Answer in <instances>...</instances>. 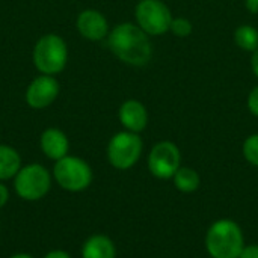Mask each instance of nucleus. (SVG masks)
<instances>
[{
  "mask_svg": "<svg viewBox=\"0 0 258 258\" xmlns=\"http://www.w3.org/2000/svg\"><path fill=\"white\" fill-rule=\"evenodd\" d=\"M107 45L121 62L132 67H144L153 57L150 36L133 23L115 26L107 35Z\"/></svg>",
  "mask_w": 258,
  "mask_h": 258,
  "instance_id": "1",
  "label": "nucleus"
},
{
  "mask_svg": "<svg viewBox=\"0 0 258 258\" xmlns=\"http://www.w3.org/2000/svg\"><path fill=\"white\" fill-rule=\"evenodd\" d=\"M243 248V231L236 221L218 219L209 227L206 249L212 258H239Z\"/></svg>",
  "mask_w": 258,
  "mask_h": 258,
  "instance_id": "2",
  "label": "nucleus"
},
{
  "mask_svg": "<svg viewBox=\"0 0 258 258\" xmlns=\"http://www.w3.org/2000/svg\"><path fill=\"white\" fill-rule=\"evenodd\" d=\"M32 60L41 74H60L68 62V47L65 39L56 33L42 35L33 47Z\"/></svg>",
  "mask_w": 258,
  "mask_h": 258,
  "instance_id": "3",
  "label": "nucleus"
},
{
  "mask_svg": "<svg viewBox=\"0 0 258 258\" xmlns=\"http://www.w3.org/2000/svg\"><path fill=\"white\" fill-rule=\"evenodd\" d=\"M53 178L63 190L77 194L91 186L94 174L86 160L77 156H65L54 163Z\"/></svg>",
  "mask_w": 258,
  "mask_h": 258,
  "instance_id": "4",
  "label": "nucleus"
},
{
  "mask_svg": "<svg viewBox=\"0 0 258 258\" xmlns=\"http://www.w3.org/2000/svg\"><path fill=\"white\" fill-rule=\"evenodd\" d=\"M51 187V175L48 169L39 163H29L21 166L14 177V189L17 195L24 201L42 200Z\"/></svg>",
  "mask_w": 258,
  "mask_h": 258,
  "instance_id": "5",
  "label": "nucleus"
},
{
  "mask_svg": "<svg viewBox=\"0 0 258 258\" xmlns=\"http://www.w3.org/2000/svg\"><path fill=\"white\" fill-rule=\"evenodd\" d=\"M144 142L139 133L133 132H119L112 136L107 144V160L109 163L119 171H127L133 168L142 156Z\"/></svg>",
  "mask_w": 258,
  "mask_h": 258,
  "instance_id": "6",
  "label": "nucleus"
},
{
  "mask_svg": "<svg viewBox=\"0 0 258 258\" xmlns=\"http://www.w3.org/2000/svg\"><path fill=\"white\" fill-rule=\"evenodd\" d=\"M135 17L138 26L148 36H159L171 29L172 14L162 0H141L136 5Z\"/></svg>",
  "mask_w": 258,
  "mask_h": 258,
  "instance_id": "7",
  "label": "nucleus"
},
{
  "mask_svg": "<svg viewBox=\"0 0 258 258\" xmlns=\"http://www.w3.org/2000/svg\"><path fill=\"white\" fill-rule=\"evenodd\" d=\"M181 166V153L171 141L157 142L148 154V169L159 180H171Z\"/></svg>",
  "mask_w": 258,
  "mask_h": 258,
  "instance_id": "8",
  "label": "nucleus"
},
{
  "mask_svg": "<svg viewBox=\"0 0 258 258\" xmlns=\"http://www.w3.org/2000/svg\"><path fill=\"white\" fill-rule=\"evenodd\" d=\"M59 91V82L54 76L41 74L29 83L26 89V103L32 109H45L57 98Z\"/></svg>",
  "mask_w": 258,
  "mask_h": 258,
  "instance_id": "9",
  "label": "nucleus"
},
{
  "mask_svg": "<svg viewBox=\"0 0 258 258\" xmlns=\"http://www.w3.org/2000/svg\"><path fill=\"white\" fill-rule=\"evenodd\" d=\"M79 33L88 41H101L109 35V23L97 9H85L76 21Z\"/></svg>",
  "mask_w": 258,
  "mask_h": 258,
  "instance_id": "10",
  "label": "nucleus"
},
{
  "mask_svg": "<svg viewBox=\"0 0 258 258\" xmlns=\"http://www.w3.org/2000/svg\"><path fill=\"white\" fill-rule=\"evenodd\" d=\"M119 121L127 132L141 133L148 125L147 107L138 100H127L121 104L118 112Z\"/></svg>",
  "mask_w": 258,
  "mask_h": 258,
  "instance_id": "11",
  "label": "nucleus"
},
{
  "mask_svg": "<svg viewBox=\"0 0 258 258\" xmlns=\"http://www.w3.org/2000/svg\"><path fill=\"white\" fill-rule=\"evenodd\" d=\"M39 145H41V150H42L44 156L48 157L50 160L57 162L62 157L68 156L70 141H68L67 135L62 130L56 128V127L45 128L41 133Z\"/></svg>",
  "mask_w": 258,
  "mask_h": 258,
  "instance_id": "12",
  "label": "nucleus"
},
{
  "mask_svg": "<svg viewBox=\"0 0 258 258\" xmlns=\"http://www.w3.org/2000/svg\"><path fill=\"white\" fill-rule=\"evenodd\" d=\"M82 258H116V246L106 234H94L82 246Z\"/></svg>",
  "mask_w": 258,
  "mask_h": 258,
  "instance_id": "13",
  "label": "nucleus"
},
{
  "mask_svg": "<svg viewBox=\"0 0 258 258\" xmlns=\"http://www.w3.org/2000/svg\"><path fill=\"white\" fill-rule=\"evenodd\" d=\"M21 169V157L18 151L9 145L0 144V181L14 178Z\"/></svg>",
  "mask_w": 258,
  "mask_h": 258,
  "instance_id": "14",
  "label": "nucleus"
},
{
  "mask_svg": "<svg viewBox=\"0 0 258 258\" xmlns=\"http://www.w3.org/2000/svg\"><path fill=\"white\" fill-rule=\"evenodd\" d=\"M172 180L175 189L181 194H194L200 189L201 184L200 174L189 166H180V169L175 172Z\"/></svg>",
  "mask_w": 258,
  "mask_h": 258,
  "instance_id": "15",
  "label": "nucleus"
},
{
  "mask_svg": "<svg viewBox=\"0 0 258 258\" xmlns=\"http://www.w3.org/2000/svg\"><path fill=\"white\" fill-rule=\"evenodd\" d=\"M236 44L245 51H255L258 48V30L249 24H242L234 30Z\"/></svg>",
  "mask_w": 258,
  "mask_h": 258,
  "instance_id": "16",
  "label": "nucleus"
},
{
  "mask_svg": "<svg viewBox=\"0 0 258 258\" xmlns=\"http://www.w3.org/2000/svg\"><path fill=\"white\" fill-rule=\"evenodd\" d=\"M242 153H243V157L246 159V162L249 165L258 168V133L251 135L245 139L243 147H242Z\"/></svg>",
  "mask_w": 258,
  "mask_h": 258,
  "instance_id": "17",
  "label": "nucleus"
},
{
  "mask_svg": "<svg viewBox=\"0 0 258 258\" xmlns=\"http://www.w3.org/2000/svg\"><path fill=\"white\" fill-rule=\"evenodd\" d=\"M175 36L178 38H186L192 33L194 27H192V23L187 20V18H183V17H177V18H172V23H171V29H169Z\"/></svg>",
  "mask_w": 258,
  "mask_h": 258,
  "instance_id": "18",
  "label": "nucleus"
},
{
  "mask_svg": "<svg viewBox=\"0 0 258 258\" xmlns=\"http://www.w3.org/2000/svg\"><path fill=\"white\" fill-rule=\"evenodd\" d=\"M248 109L252 115L258 116V85L251 91L248 97Z\"/></svg>",
  "mask_w": 258,
  "mask_h": 258,
  "instance_id": "19",
  "label": "nucleus"
},
{
  "mask_svg": "<svg viewBox=\"0 0 258 258\" xmlns=\"http://www.w3.org/2000/svg\"><path fill=\"white\" fill-rule=\"evenodd\" d=\"M239 258H258V245H245Z\"/></svg>",
  "mask_w": 258,
  "mask_h": 258,
  "instance_id": "20",
  "label": "nucleus"
},
{
  "mask_svg": "<svg viewBox=\"0 0 258 258\" xmlns=\"http://www.w3.org/2000/svg\"><path fill=\"white\" fill-rule=\"evenodd\" d=\"M8 200H9V189L3 183H0V209L8 203Z\"/></svg>",
  "mask_w": 258,
  "mask_h": 258,
  "instance_id": "21",
  "label": "nucleus"
},
{
  "mask_svg": "<svg viewBox=\"0 0 258 258\" xmlns=\"http://www.w3.org/2000/svg\"><path fill=\"white\" fill-rule=\"evenodd\" d=\"M44 258H71V255L65 251H60V249H54V251H50L47 255H44Z\"/></svg>",
  "mask_w": 258,
  "mask_h": 258,
  "instance_id": "22",
  "label": "nucleus"
},
{
  "mask_svg": "<svg viewBox=\"0 0 258 258\" xmlns=\"http://www.w3.org/2000/svg\"><path fill=\"white\" fill-rule=\"evenodd\" d=\"M245 6L251 14H258V0H245Z\"/></svg>",
  "mask_w": 258,
  "mask_h": 258,
  "instance_id": "23",
  "label": "nucleus"
},
{
  "mask_svg": "<svg viewBox=\"0 0 258 258\" xmlns=\"http://www.w3.org/2000/svg\"><path fill=\"white\" fill-rule=\"evenodd\" d=\"M251 67H252L254 74L258 77V48L255 51H252V56H251Z\"/></svg>",
  "mask_w": 258,
  "mask_h": 258,
  "instance_id": "24",
  "label": "nucleus"
},
{
  "mask_svg": "<svg viewBox=\"0 0 258 258\" xmlns=\"http://www.w3.org/2000/svg\"><path fill=\"white\" fill-rule=\"evenodd\" d=\"M9 258H33L30 254H15V255H11Z\"/></svg>",
  "mask_w": 258,
  "mask_h": 258,
  "instance_id": "25",
  "label": "nucleus"
}]
</instances>
